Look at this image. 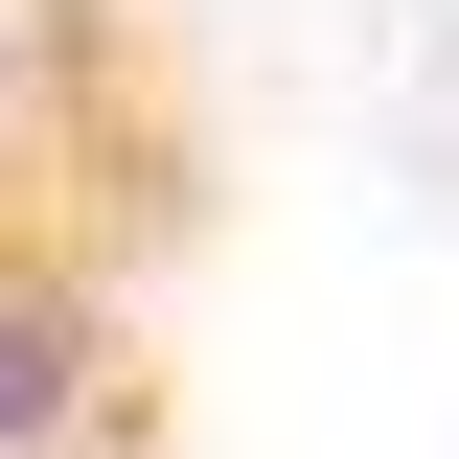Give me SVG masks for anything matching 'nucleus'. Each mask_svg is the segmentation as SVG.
Masks as SVG:
<instances>
[{
    "label": "nucleus",
    "instance_id": "1",
    "mask_svg": "<svg viewBox=\"0 0 459 459\" xmlns=\"http://www.w3.org/2000/svg\"><path fill=\"white\" fill-rule=\"evenodd\" d=\"M138 391V344H115V299L69 276V253H23L0 230V459H92V413Z\"/></svg>",
    "mask_w": 459,
    "mask_h": 459
}]
</instances>
